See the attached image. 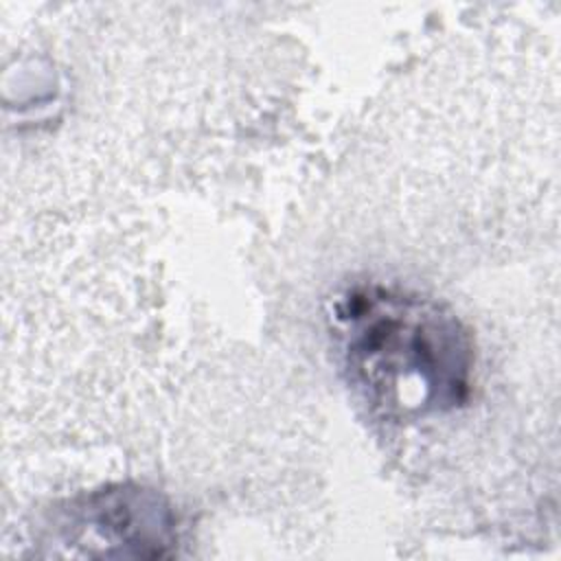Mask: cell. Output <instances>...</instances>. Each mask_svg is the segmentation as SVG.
<instances>
[{
	"label": "cell",
	"instance_id": "obj_1",
	"mask_svg": "<svg viewBox=\"0 0 561 561\" xmlns=\"http://www.w3.org/2000/svg\"><path fill=\"white\" fill-rule=\"evenodd\" d=\"M340 320L353 368L386 397L416 394L419 403L438 408L462 397L467 340L458 322L436 305L370 289L353 294Z\"/></svg>",
	"mask_w": 561,
	"mask_h": 561
}]
</instances>
